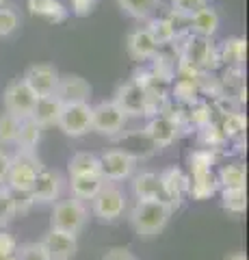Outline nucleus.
Masks as SVG:
<instances>
[{"instance_id": "obj_1", "label": "nucleus", "mask_w": 249, "mask_h": 260, "mask_svg": "<svg viewBox=\"0 0 249 260\" xmlns=\"http://www.w3.org/2000/svg\"><path fill=\"white\" fill-rule=\"evenodd\" d=\"M173 206L165 200L136 202L130 210V225L139 239H154L167 228L173 215Z\"/></svg>"}, {"instance_id": "obj_2", "label": "nucleus", "mask_w": 249, "mask_h": 260, "mask_svg": "<svg viewBox=\"0 0 249 260\" xmlns=\"http://www.w3.org/2000/svg\"><path fill=\"white\" fill-rule=\"evenodd\" d=\"M42 169L44 165L35 150H18L11 156V165H9V172H7L5 186L11 189L13 193L28 195Z\"/></svg>"}, {"instance_id": "obj_3", "label": "nucleus", "mask_w": 249, "mask_h": 260, "mask_svg": "<svg viewBox=\"0 0 249 260\" xmlns=\"http://www.w3.org/2000/svg\"><path fill=\"white\" fill-rule=\"evenodd\" d=\"M87 221H89V210H87L85 202L69 198V200H61L54 204L52 217H50V228L78 237V234L85 230Z\"/></svg>"}, {"instance_id": "obj_4", "label": "nucleus", "mask_w": 249, "mask_h": 260, "mask_svg": "<svg viewBox=\"0 0 249 260\" xmlns=\"http://www.w3.org/2000/svg\"><path fill=\"white\" fill-rule=\"evenodd\" d=\"M91 210L102 223L117 221L126 210V193L122 186L115 182H104L100 193L91 200Z\"/></svg>"}, {"instance_id": "obj_5", "label": "nucleus", "mask_w": 249, "mask_h": 260, "mask_svg": "<svg viewBox=\"0 0 249 260\" xmlns=\"http://www.w3.org/2000/svg\"><path fill=\"white\" fill-rule=\"evenodd\" d=\"M78 251V237L50 228L37 243V254L42 260H72Z\"/></svg>"}, {"instance_id": "obj_6", "label": "nucleus", "mask_w": 249, "mask_h": 260, "mask_svg": "<svg viewBox=\"0 0 249 260\" xmlns=\"http://www.w3.org/2000/svg\"><path fill=\"white\" fill-rule=\"evenodd\" d=\"M3 104H5V111L9 113V115L18 117V119H28L33 115V109L37 104V95L30 91V87L24 83L22 78H15L5 89Z\"/></svg>"}, {"instance_id": "obj_7", "label": "nucleus", "mask_w": 249, "mask_h": 260, "mask_svg": "<svg viewBox=\"0 0 249 260\" xmlns=\"http://www.w3.org/2000/svg\"><path fill=\"white\" fill-rule=\"evenodd\" d=\"M139 156L128 150H109L100 156V176L106 182H122L126 178H130Z\"/></svg>"}, {"instance_id": "obj_8", "label": "nucleus", "mask_w": 249, "mask_h": 260, "mask_svg": "<svg viewBox=\"0 0 249 260\" xmlns=\"http://www.w3.org/2000/svg\"><path fill=\"white\" fill-rule=\"evenodd\" d=\"M182 121H184L182 111H175V115L165 111L150 119V124L146 126V135L158 148H167V145H171L175 141V137L182 130Z\"/></svg>"}, {"instance_id": "obj_9", "label": "nucleus", "mask_w": 249, "mask_h": 260, "mask_svg": "<svg viewBox=\"0 0 249 260\" xmlns=\"http://www.w3.org/2000/svg\"><path fill=\"white\" fill-rule=\"evenodd\" d=\"M59 78H61V72L50 63L28 65L26 72H24V76H22V80L30 87V91H33L37 98L54 95L57 85H59Z\"/></svg>"}, {"instance_id": "obj_10", "label": "nucleus", "mask_w": 249, "mask_h": 260, "mask_svg": "<svg viewBox=\"0 0 249 260\" xmlns=\"http://www.w3.org/2000/svg\"><path fill=\"white\" fill-rule=\"evenodd\" d=\"M126 115L115 102H100L91 107V130L102 137H115L124 130Z\"/></svg>"}, {"instance_id": "obj_11", "label": "nucleus", "mask_w": 249, "mask_h": 260, "mask_svg": "<svg viewBox=\"0 0 249 260\" xmlns=\"http://www.w3.org/2000/svg\"><path fill=\"white\" fill-rule=\"evenodd\" d=\"M57 126L67 137H85L91 130V104H63Z\"/></svg>"}, {"instance_id": "obj_12", "label": "nucleus", "mask_w": 249, "mask_h": 260, "mask_svg": "<svg viewBox=\"0 0 249 260\" xmlns=\"http://www.w3.org/2000/svg\"><path fill=\"white\" fill-rule=\"evenodd\" d=\"M91 93L93 87L89 85V80L78 74H61L57 91H54L63 104H89Z\"/></svg>"}, {"instance_id": "obj_13", "label": "nucleus", "mask_w": 249, "mask_h": 260, "mask_svg": "<svg viewBox=\"0 0 249 260\" xmlns=\"http://www.w3.org/2000/svg\"><path fill=\"white\" fill-rule=\"evenodd\" d=\"M158 180H160V186H163L165 200L169 202L173 208H178L182 198L189 193L191 178L184 174L180 167H167L165 172L158 174Z\"/></svg>"}, {"instance_id": "obj_14", "label": "nucleus", "mask_w": 249, "mask_h": 260, "mask_svg": "<svg viewBox=\"0 0 249 260\" xmlns=\"http://www.w3.org/2000/svg\"><path fill=\"white\" fill-rule=\"evenodd\" d=\"M61 186H63V178L57 172L42 169L33 184V189L28 193V200L35 202V204H52L54 200H59Z\"/></svg>"}, {"instance_id": "obj_15", "label": "nucleus", "mask_w": 249, "mask_h": 260, "mask_svg": "<svg viewBox=\"0 0 249 260\" xmlns=\"http://www.w3.org/2000/svg\"><path fill=\"white\" fill-rule=\"evenodd\" d=\"M119 111L126 117H139L146 115V91L141 87H136L134 83H126L117 89L115 100H113Z\"/></svg>"}, {"instance_id": "obj_16", "label": "nucleus", "mask_w": 249, "mask_h": 260, "mask_svg": "<svg viewBox=\"0 0 249 260\" xmlns=\"http://www.w3.org/2000/svg\"><path fill=\"white\" fill-rule=\"evenodd\" d=\"M221 24V15L215 9L212 5H206L204 9L195 11L189 18V30L193 32V37H202V39H210Z\"/></svg>"}, {"instance_id": "obj_17", "label": "nucleus", "mask_w": 249, "mask_h": 260, "mask_svg": "<svg viewBox=\"0 0 249 260\" xmlns=\"http://www.w3.org/2000/svg\"><path fill=\"white\" fill-rule=\"evenodd\" d=\"M126 50L132 61L141 63V61L152 59V56L158 52V46L146 28H134L128 32V37H126Z\"/></svg>"}, {"instance_id": "obj_18", "label": "nucleus", "mask_w": 249, "mask_h": 260, "mask_svg": "<svg viewBox=\"0 0 249 260\" xmlns=\"http://www.w3.org/2000/svg\"><path fill=\"white\" fill-rule=\"evenodd\" d=\"M132 193H134L136 202L165 200L163 186H160V180H158V174H154V172H141L139 176H134L132 178Z\"/></svg>"}, {"instance_id": "obj_19", "label": "nucleus", "mask_w": 249, "mask_h": 260, "mask_svg": "<svg viewBox=\"0 0 249 260\" xmlns=\"http://www.w3.org/2000/svg\"><path fill=\"white\" fill-rule=\"evenodd\" d=\"M104 178L100 174H80V176H69V189L72 198H76L80 202L93 200L104 186Z\"/></svg>"}, {"instance_id": "obj_20", "label": "nucleus", "mask_w": 249, "mask_h": 260, "mask_svg": "<svg viewBox=\"0 0 249 260\" xmlns=\"http://www.w3.org/2000/svg\"><path fill=\"white\" fill-rule=\"evenodd\" d=\"M61 109H63V102L59 100L57 95L37 98V104L33 109V115H30V119H33L39 128L52 126V124H57Z\"/></svg>"}, {"instance_id": "obj_21", "label": "nucleus", "mask_w": 249, "mask_h": 260, "mask_svg": "<svg viewBox=\"0 0 249 260\" xmlns=\"http://www.w3.org/2000/svg\"><path fill=\"white\" fill-rule=\"evenodd\" d=\"M219 61L228 68H243L247 56V42L243 37H228L219 48Z\"/></svg>"}, {"instance_id": "obj_22", "label": "nucleus", "mask_w": 249, "mask_h": 260, "mask_svg": "<svg viewBox=\"0 0 249 260\" xmlns=\"http://www.w3.org/2000/svg\"><path fill=\"white\" fill-rule=\"evenodd\" d=\"M28 11L54 24H61L69 18V9H65L59 0H28Z\"/></svg>"}, {"instance_id": "obj_23", "label": "nucleus", "mask_w": 249, "mask_h": 260, "mask_svg": "<svg viewBox=\"0 0 249 260\" xmlns=\"http://www.w3.org/2000/svg\"><path fill=\"white\" fill-rule=\"evenodd\" d=\"M217 182H219V189H245L247 169L240 162H228V165L221 167Z\"/></svg>"}, {"instance_id": "obj_24", "label": "nucleus", "mask_w": 249, "mask_h": 260, "mask_svg": "<svg viewBox=\"0 0 249 260\" xmlns=\"http://www.w3.org/2000/svg\"><path fill=\"white\" fill-rule=\"evenodd\" d=\"M219 191V182L212 172L208 174H199V176H191V184H189V195L195 200H210L212 195Z\"/></svg>"}, {"instance_id": "obj_25", "label": "nucleus", "mask_w": 249, "mask_h": 260, "mask_svg": "<svg viewBox=\"0 0 249 260\" xmlns=\"http://www.w3.org/2000/svg\"><path fill=\"white\" fill-rule=\"evenodd\" d=\"M146 30L152 35V39L156 42L158 48L167 46V44H173L175 37H178V28L173 26V22L169 18H154V20H150Z\"/></svg>"}, {"instance_id": "obj_26", "label": "nucleus", "mask_w": 249, "mask_h": 260, "mask_svg": "<svg viewBox=\"0 0 249 260\" xmlns=\"http://www.w3.org/2000/svg\"><path fill=\"white\" fill-rule=\"evenodd\" d=\"M117 5H119V9L126 15H130V18L148 20L158 11L160 0H117Z\"/></svg>"}, {"instance_id": "obj_27", "label": "nucleus", "mask_w": 249, "mask_h": 260, "mask_svg": "<svg viewBox=\"0 0 249 260\" xmlns=\"http://www.w3.org/2000/svg\"><path fill=\"white\" fill-rule=\"evenodd\" d=\"M69 176L80 174H100V156L93 152H76L67 162Z\"/></svg>"}, {"instance_id": "obj_28", "label": "nucleus", "mask_w": 249, "mask_h": 260, "mask_svg": "<svg viewBox=\"0 0 249 260\" xmlns=\"http://www.w3.org/2000/svg\"><path fill=\"white\" fill-rule=\"evenodd\" d=\"M39 139H42V128H39L33 119H20L18 137H15V145L18 150H35Z\"/></svg>"}, {"instance_id": "obj_29", "label": "nucleus", "mask_w": 249, "mask_h": 260, "mask_svg": "<svg viewBox=\"0 0 249 260\" xmlns=\"http://www.w3.org/2000/svg\"><path fill=\"white\" fill-rule=\"evenodd\" d=\"M217 162V152L208 150V148H199L193 150L189 154V167H191V176H199V174H208L212 172V165Z\"/></svg>"}, {"instance_id": "obj_30", "label": "nucleus", "mask_w": 249, "mask_h": 260, "mask_svg": "<svg viewBox=\"0 0 249 260\" xmlns=\"http://www.w3.org/2000/svg\"><path fill=\"white\" fill-rule=\"evenodd\" d=\"M152 76L156 83H171L175 76V61L167 54H154L152 56Z\"/></svg>"}, {"instance_id": "obj_31", "label": "nucleus", "mask_w": 249, "mask_h": 260, "mask_svg": "<svg viewBox=\"0 0 249 260\" xmlns=\"http://www.w3.org/2000/svg\"><path fill=\"white\" fill-rule=\"evenodd\" d=\"M221 206L228 213L243 215L247 210V189H221Z\"/></svg>"}, {"instance_id": "obj_32", "label": "nucleus", "mask_w": 249, "mask_h": 260, "mask_svg": "<svg viewBox=\"0 0 249 260\" xmlns=\"http://www.w3.org/2000/svg\"><path fill=\"white\" fill-rule=\"evenodd\" d=\"M15 215H18V200L13 191L3 184L0 186V230H5L15 219Z\"/></svg>"}, {"instance_id": "obj_33", "label": "nucleus", "mask_w": 249, "mask_h": 260, "mask_svg": "<svg viewBox=\"0 0 249 260\" xmlns=\"http://www.w3.org/2000/svg\"><path fill=\"white\" fill-rule=\"evenodd\" d=\"M219 128H221V133L226 139H240L247 130V117L240 111L230 113V115H223Z\"/></svg>"}, {"instance_id": "obj_34", "label": "nucleus", "mask_w": 249, "mask_h": 260, "mask_svg": "<svg viewBox=\"0 0 249 260\" xmlns=\"http://www.w3.org/2000/svg\"><path fill=\"white\" fill-rule=\"evenodd\" d=\"M197 95H199V89H197V83H195V78H180V80H175V85H173V98L178 102L182 104H197Z\"/></svg>"}, {"instance_id": "obj_35", "label": "nucleus", "mask_w": 249, "mask_h": 260, "mask_svg": "<svg viewBox=\"0 0 249 260\" xmlns=\"http://www.w3.org/2000/svg\"><path fill=\"white\" fill-rule=\"evenodd\" d=\"M226 141L228 139L223 137L219 124H215V121H212V124H208V126H204V128H199V143H202L204 148L217 150V148H221Z\"/></svg>"}, {"instance_id": "obj_36", "label": "nucleus", "mask_w": 249, "mask_h": 260, "mask_svg": "<svg viewBox=\"0 0 249 260\" xmlns=\"http://www.w3.org/2000/svg\"><path fill=\"white\" fill-rule=\"evenodd\" d=\"M18 128H20V119L9 115V113H0V145H9L15 143L18 137Z\"/></svg>"}, {"instance_id": "obj_37", "label": "nucleus", "mask_w": 249, "mask_h": 260, "mask_svg": "<svg viewBox=\"0 0 249 260\" xmlns=\"http://www.w3.org/2000/svg\"><path fill=\"white\" fill-rule=\"evenodd\" d=\"M206 5H210V0H171V11L184 15V18H191L193 13L204 9Z\"/></svg>"}, {"instance_id": "obj_38", "label": "nucleus", "mask_w": 249, "mask_h": 260, "mask_svg": "<svg viewBox=\"0 0 249 260\" xmlns=\"http://www.w3.org/2000/svg\"><path fill=\"white\" fill-rule=\"evenodd\" d=\"M210 107L208 104H202V102H197V104H193V109L189 113V119H191V124L193 126H197V128H204L208 124H212V115H210Z\"/></svg>"}, {"instance_id": "obj_39", "label": "nucleus", "mask_w": 249, "mask_h": 260, "mask_svg": "<svg viewBox=\"0 0 249 260\" xmlns=\"http://www.w3.org/2000/svg\"><path fill=\"white\" fill-rule=\"evenodd\" d=\"M18 24H20V18L13 9H5V7L0 9V37H9L18 28Z\"/></svg>"}, {"instance_id": "obj_40", "label": "nucleus", "mask_w": 249, "mask_h": 260, "mask_svg": "<svg viewBox=\"0 0 249 260\" xmlns=\"http://www.w3.org/2000/svg\"><path fill=\"white\" fill-rule=\"evenodd\" d=\"M215 109L221 113V115H230V113H238L240 109V104L236 100V95H226V93H221V95H217V100H215Z\"/></svg>"}, {"instance_id": "obj_41", "label": "nucleus", "mask_w": 249, "mask_h": 260, "mask_svg": "<svg viewBox=\"0 0 249 260\" xmlns=\"http://www.w3.org/2000/svg\"><path fill=\"white\" fill-rule=\"evenodd\" d=\"M100 0H72V13L76 18H89V15L98 9Z\"/></svg>"}, {"instance_id": "obj_42", "label": "nucleus", "mask_w": 249, "mask_h": 260, "mask_svg": "<svg viewBox=\"0 0 249 260\" xmlns=\"http://www.w3.org/2000/svg\"><path fill=\"white\" fill-rule=\"evenodd\" d=\"M15 254H18V241H15V237L7 230H0V258L15 256Z\"/></svg>"}, {"instance_id": "obj_43", "label": "nucleus", "mask_w": 249, "mask_h": 260, "mask_svg": "<svg viewBox=\"0 0 249 260\" xmlns=\"http://www.w3.org/2000/svg\"><path fill=\"white\" fill-rule=\"evenodd\" d=\"M102 260H136V258L128 247H111L106 254L102 256Z\"/></svg>"}, {"instance_id": "obj_44", "label": "nucleus", "mask_w": 249, "mask_h": 260, "mask_svg": "<svg viewBox=\"0 0 249 260\" xmlns=\"http://www.w3.org/2000/svg\"><path fill=\"white\" fill-rule=\"evenodd\" d=\"M9 165H11V156L3 145H0V186L5 184L7 180V172H9Z\"/></svg>"}, {"instance_id": "obj_45", "label": "nucleus", "mask_w": 249, "mask_h": 260, "mask_svg": "<svg viewBox=\"0 0 249 260\" xmlns=\"http://www.w3.org/2000/svg\"><path fill=\"white\" fill-rule=\"evenodd\" d=\"M228 260H247V256L243 254V251H238V254H232Z\"/></svg>"}, {"instance_id": "obj_46", "label": "nucleus", "mask_w": 249, "mask_h": 260, "mask_svg": "<svg viewBox=\"0 0 249 260\" xmlns=\"http://www.w3.org/2000/svg\"><path fill=\"white\" fill-rule=\"evenodd\" d=\"M0 260H20L18 256H7V258H0Z\"/></svg>"}, {"instance_id": "obj_47", "label": "nucleus", "mask_w": 249, "mask_h": 260, "mask_svg": "<svg viewBox=\"0 0 249 260\" xmlns=\"http://www.w3.org/2000/svg\"><path fill=\"white\" fill-rule=\"evenodd\" d=\"M3 5H5V0H0V7H3Z\"/></svg>"}]
</instances>
